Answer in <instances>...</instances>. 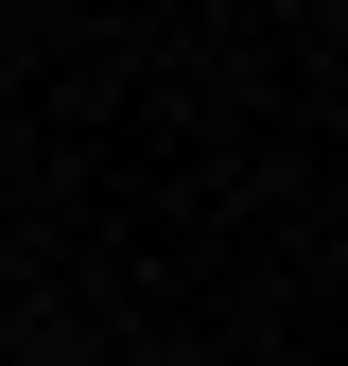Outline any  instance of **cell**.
Returning a JSON list of instances; mask_svg holds the SVG:
<instances>
[{"label":"cell","mask_w":348,"mask_h":366,"mask_svg":"<svg viewBox=\"0 0 348 366\" xmlns=\"http://www.w3.org/2000/svg\"><path fill=\"white\" fill-rule=\"evenodd\" d=\"M53 366H122V349H53Z\"/></svg>","instance_id":"cell-1"}]
</instances>
